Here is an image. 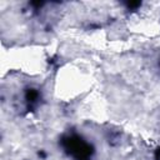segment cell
<instances>
[{"label": "cell", "instance_id": "cell-4", "mask_svg": "<svg viewBox=\"0 0 160 160\" xmlns=\"http://www.w3.org/2000/svg\"><path fill=\"white\" fill-rule=\"evenodd\" d=\"M42 5H44L42 1H32V2H31V6H34V8H36V9H40Z\"/></svg>", "mask_w": 160, "mask_h": 160}, {"label": "cell", "instance_id": "cell-2", "mask_svg": "<svg viewBox=\"0 0 160 160\" xmlns=\"http://www.w3.org/2000/svg\"><path fill=\"white\" fill-rule=\"evenodd\" d=\"M25 101L28 102L29 106H32L35 104H38L39 99H40V92L38 89H34V88H28L25 90Z\"/></svg>", "mask_w": 160, "mask_h": 160}, {"label": "cell", "instance_id": "cell-1", "mask_svg": "<svg viewBox=\"0 0 160 160\" xmlns=\"http://www.w3.org/2000/svg\"><path fill=\"white\" fill-rule=\"evenodd\" d=\"M60 144L65 152L72 156L75 160H90L94 154V146L76 134L64 135Z\"/></svg>", "mask_w": 160, "mask_h": 160}, {"label": "cell", "instance_id": "cell-5", "mask_svg": "<svg viewBox=\"0 0 160 160\" xmlns=\"http://www.w3.org/2000/svg\"><path fill=\"white\" fill-rule=\"evenodd\" d=\"M154 158H155V160H160V146L156 148V150L154 152Z\"/></svg>", "mask_w": 160, "mask_h": 160}, {"label": "cell", "instance_id": "cell-3", "mask_svg": "<svg viewBox=\"0 0 160 160\" xmlns=\"http://www.w3.org/2000/svg\"><path fill=\"white\" fill-rule=\"evenodd\" d=\"M125 5H126V8H128L129 10H135V9H138L139 6H141V2H140V1H129V2H126Z\"/></svg>", "mask_w": 160, "mask_h": 160}, {"label": "cell", "instance_id": "cell-6", "mask_svg": "<svg viewBox=\"0 0 160 160\" xmlns=\"http://www.w3.org/2000/svg\"><path fill=\"white\" fill-rule=\"evenodd\" d=\"M38 155H39L40 158H42V159H45V158H46V154H45L44 151H39V152H38Z\"/></svg>", "mask_w": 160, "mask_h": 160}]
</instances>
